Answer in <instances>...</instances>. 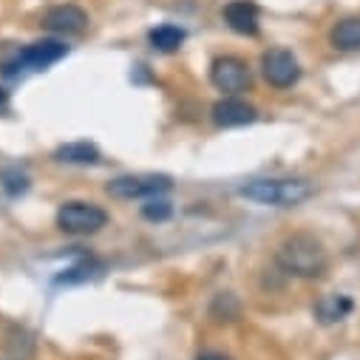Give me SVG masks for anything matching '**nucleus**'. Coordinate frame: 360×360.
<instances>
[{
	"instance_id": "obj_7",
	"label": "nucleus",
	"mask_w": 360,
	"mask_h": 360,
	"mask_svg": "<svg viewBox=\"0 0 360 360\" xmlns=\"http://www.w3.org/2000/svg\"><path fill=\"white\" fill-rule=\"evenodd\" d=\"M43 26L49 32H57V34H77L88 26V15L74 4H63V6H51L46 12Z\"/></svg>"
},
{
	"instance_id": "obj_5",
	"label": "nucleus",
	"mask_w": 360,
	"mask_h": 360,
	"mask_svg": "<svg viewBox=\"0 0 360 360\" xmlns=\"http://www.w3.org/2000/svg\"><path fill=\"white\" fill-rule=\"evenodd\" d=\"M261 74L273 88H292L301 79V65L287 49H269L261 57Z\"/></svg>"
},
{
	"instance_id": "obj_6",
	"label": "nucleus",
	"mask_w": 360,
	"mask_h": 360,
	"mask_svg": "<svg viewBox=\"0 0 360 360\" xmlns=\"http://www.w3.org/2000/svg\"><path fill=\"white\" fill-rule=\"evenodd\" d=\"M210 79L224 94H241L250 88V68L238 57H219L210 68Z\"/></svg>"
},
{
	"instance_id": "obj_15",
	"label": "nucleus",
	"mask_w": 360,
	"mask_h": 360,
	"mask_svg": "<svg viewBox=\"0 0 360 360\" xmlns=\"http://www.w3.org/2000/svg\"><path fill=\"white\" fill-rule=\"evenodd\" d=\"M0 182H4V188H6L9 196H18V193L29 191V176H26L20 167H6V170H0Z\"/></svg>"
},
{
	"instance_id": "obj_10",
	"label": "nucleus",
	"mask_w": 360,
	"mask_h": 360,
	"mask_svg": "<svg viewBox=\"0 0 360 360\" xmlns=\"http://www.w3.org/2000/svg\"><path fill=\"white\" fill-rule=\"evenodd\" d=\"M224 20L233 32L252 37L258 32V6L250 4V0H233V4L224 6Z\"/></svg>"
},
{
	"instance_id": "obj_14",
	"label": "nucleus",
	"mask_w": 360,
	"mask_h": 360,
	"mask_svg": "<svg viewBox=\"0 0 360 360\" xmlns=\"http://www.w3.org/2000/svg\"><path fill=\"white\" fill-rule=\"evenodd\" d=\"M148 40H150V46L156 49V51H176L179 46L185 43V29H179V26H170V23H165V26H156L150 34H148Z\"/></svg>"
},
{
	"instance_id": "obj_8",
	"label": "nucleus",
	"mask_w": 360,
	"mask_h": 360,
	"mask_svg": "<svg viewBox=\"0 0 360 360\" xmlns=\"http://www.w3.org/2000/svg\"><path fill=\"white\" fill-rule=\"evenodd\" d=\"M65 51H68V49H65L60 40H37V43L26 46V49L18 54V65H29V68L40 71V68H49V65H54L57 60H63Z\"/></svg>"
},
{
	"instance_id": "obj_1",
	"label": "nucleus",
	"mask_w": 360,
	"mask_h": 360,
	"mask_svg": "<svg viewBox=\"0 0 360 360\" xmlns=\"http://www.w3.org/2000/svg\"><path fill=\"white\" fill-rule=\"evenodd\" d=\"M276 261H278V266L284 269V273H290L295 278H321L326 273V266H329L326 247L312 233H295V236H290L278 247Z\"/></svg>"
},
{
	"instance_id": "obj_16",
	"label": "nucleus",
	"mask_w": 360,
	"mask_h": 360,
	"mask_svg": "<svg viewBox=\"0 0 360 360\" xmlns=\"http://www.w3.org/2000/svg\"><path fill=\"white\" fill-rule=\"evenodd\" d=\"M142 216L148 221H167L173 216V205L167 199H162V196H153V199H148L142 205Z\"/></svg>"
},
{
	"instance_id": "obj_12",
	"label": "nucleus",
	"mask_w": 360,
	"mask_h": 360,
	"mask_svg": "<svg viewBox=\"0 0 360 360\" xmlns=\"http://www.w3.org/2000/svg\"><path fill=\"white\" fill-rule=\"evenodd\" d=\"M57 162H68V165H97L100 162V148L91 142H68L60 145L54 150Z\"/></svg>"
},
{
	"instance_id": "obj_18",
	"label": "nucleus",
	"mask_w": 360,
	"mask_h": 360,
	"mask_svg": "<svg viewBox=\"0 0 360 360\" xmlns=\"http://www.w3.org/2000/svg\"><path fill=\"white\" fill-rule=\"evenodd\" d=\"M6 100H9V94H6V91H4V88H0V105H4V103H6Z\"/></svg>"
},
{
	"instance_id": "obj_9",
	"label": "nucleus",
	"mask_w": 360,
	"mask_h": 360,
	"mask_svg": "<svg viewBox=\"0 0 360 360\" xmlns=\"http://www.w3.org/2000/svg\"><path fill=\"white\" fill-rule=\"evenodd\" d=\"M255 120V108L238 97H224L213 105V122L219 128H238V125H250Z\"/></svg>"
},
{
	"instance_id": "obj_3",
	"label": "nucleus",
	"mask_w": 360,
	"mask_h": 360,
	"mask_svg": "<svg viewBox=\"0 0 360 360\" xmlns=\"http://www.w3.org/2000/svg\"><path fill=\"white\" fill-rule=\"evenodd\" d=\"M108 224V213L91 202H65L57 210V227L71 236H91Z\"/></svg>"
},
{
	"instance_id": "obj_2",
	"label": "nucleus",
	"mask_w": 360,
	"mask_h": 360,
	"mask_svg": "<svg viewBox=\"0 0 360 360\" xmlns=\"http://www.w3.org/2000/svg\"><path fill=\"white\" fill-rule=\"evenodd\" d=\"M238 193L264 207H298L315 196V188L307 179H252Z\"/></svg>"
},
{
	"instance_id": "obj_17",
	"label": "nucleus",
	"mask_w": 360,
	"mask_h": 360,
	"mask_svg": "<svg viewBox=\"0 0 360 360\" xmlns=\"http://www.w3.org/2000/svg\"><path fill=\"white\" fill-rule=\"evenodd\" d=\"M196 360H230V357L221 354V352H205V354H199Z\"/></svg>"
},
{
	"instance_id": "obj_11",
	"label": "nucleus",
	"mask_w": 360,
	"mask_h": 360,
	"mask_svg": "<svg viewBox=\"0 0 360 360\" xmlns=\"http://www.w3.org/2000/svg\"><path fill=\"white\" fill-rule=\"evenodd\" d=\"M329 43L338 51H360V18H346L332 26Z\"/></svg>"
},
{
	"instance_id": "obj_4",
	"label": "nucleus",
	"mask_w": 360,
	"mask_h": 360,
	"mask_svg": "<svg viewBox=\"0 0 360 360\" xmlns=\"http://www.w3.org/2000/svg\"><path fill=\"white\" fill-rule=\"evenodd\" d=\"M173 188V179L165 173H136V176H117L108 182V193L114 199H153Z\"/></svg>"
},
{
	"instance_id": "obj_13",
	"label": "nucleus",
	"mask_w": 360,
	"mask_h": 360,
	"mask_svg": "<svg viewBox=\"0 0 360 360\" xmlns=\"http://www.w3.org/2000/svg\"><path fill=\"white\" fill-rule=\"evenodd\" d=\"M352 312V301L346 295H323L315 304V315L321 318V323H338Z\"/></svg>"
}]
</instances>
